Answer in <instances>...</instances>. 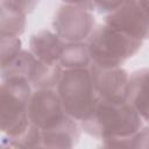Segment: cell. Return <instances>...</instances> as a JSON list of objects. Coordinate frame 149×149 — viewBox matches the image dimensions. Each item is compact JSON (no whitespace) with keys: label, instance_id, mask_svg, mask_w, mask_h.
Returning <instances> with one entry per match:
<instances>
[{"label":"cell","instance_id":"obj_1","mask_svg":"<svg viewBox=\"0 0 149 149\" xmlns=\"http://www.w3.org/2000/svg\"><path fill=\"white\" fill-rule=\"evenodd\" d=\"M146 121L127 101L99 100L91 118L79 122L84 133L102 141L104 147L125 148L128 139Z\"/></svg>","mask_w":149,"mask_h":149},{"label":"cell","instance_id":"obj_2","mask_svg":"<svg viewBox=\"0 0 149 149\" xmlns=\"http://www.w3.org/2000/svg\"><path fill=\"white\" fill-rule=\"evenodd\" d=\"M55 90L72 119L81 122L92 116L99 98L88 68L63 69Z\"/></svg>","mask_w":149,"mask_h":149},{"label":"cell","instance_id":"obj_3","mask_svg":"<svg viewBox=\"0 0 149 149\" xmlns=\"http://www.w3.org/2000/svg\"><path fill=\"white\" fill-rule=\"evenodd\" d=\"M85 42L92 63L102 68L121 66L143 44L142 41L116 30L106 23L95 26Z\"/></svg>","mask_w":149,"mask_h":149},{"label":"cell","instance_id":"obj_4","mask_svg":"<svg viewBox=\"0 0 149 149\" xmlns=\"http://www.w3.org/2000/svg\"><path fill=\"white\" fill-rule=\"evenodd\" d=\"M33 87L24 80L0 83V133L8 137L21 135L28 127V105Z\"/></svg>","mask_w":149,"mask_h":149},{"label":"cell","instance_id":"obj_5","mask_svg":"<svg viewBox=\"0 0 149 149\" xmlns=\"http://www.w3.org/2000/svg\"><path fill=\"white\" fill-rule=\"evenodd\" d=\"M28 120L40 132H51L74 119L65 112L55 88H40L33 90L30 95Z\"/></svg>","mask_w":149,"mask_h":149},{"label":"cell","instance_id":"obj_6","mask_svg":"<svg viewBox=\"0 0 149 149\" xmlns=\"http://www.w3.org/2000/svg\"><path fill=\"white\" fill-rule=\"evenodd\" d=\"M95 27L91 12L71 6H61L54 15V33L64 42H85Z\"/></svg>","mask_w":149,"mask_h":149},{"label":"cell","instance_id":"obj_7","mask_svg":"<svg viewBox=\"0 0 149 149\" xmlns=\"http://www.w3.org/2000/svg\"><path fill=\"white\" fill-rule=\"evenodd\" d=\"M104 23L142 42L148 37V9L136 0H125L119 7L106 14Z\"/></svg>","mask_w":149,"mask_h":149},{"label":"cell","instance_id":"obj_8","mask_svg":"<svg viewBox=\"0 0 149 149\" xmlns=\"http://www.w3.org/2000/svg\"><path fill=\"white\" fill-rule=\"evenodd\" d=\"M88 69L99 100H126L129 73L123 68H102L91 63Z\"/></svg>","mask_w":149,"mask_h":149},{"label":"cell","instance_id":"obj_9","mask_svg":"<svg viewBox=\"0 0 149 149\" xmlns=\"http://www.w3.org/2000/svg\"><path fill=\"white\" fill-rule=\"evenodd\" d=\"M40 68V61L29 51L21 49L12 59L0 66V79L1 80H24L33 84L36 79L37 71Z\"/></svg>","mask_w":149,"mask_h":149},{"label":"cell","instance_id":"obj_10","mask_svg":"<svg viewBox=\"0 0 149 149\" xmlns=\"http://www.w3.org/2000/svg\"><path fill=\"white\" fill-rule=\"evenodd\" d=\"M64 41L54 31L43 29L31 35L29 40V51L41 62L50 65H59Z\"/></svg>","mask_w":149,"mask_h":149},{"label":"cell","instance_id":"obj_11","mask_svg":"<svg viewBox=\"0 0 149 149\" xmlns=\"http://www.w3.org/2000/svg\"><path fill=\"white\" fill-rule=\"evenodd\" d=\"M147 79L148 69L143 68L132 72L128 77L126 100L136 109V112L147 122L148 102H147Z\"/></svg>","mask_w":149,"mask_h":149},{"label":"cell","instance_id":"obj_12","mask_svg":"<svg viewBox=\"0 0 149 149\" xmlns=\"http://www.w3.org/2000/svg\"><path fill=\"white\" fill-rule=\"evenodd\" d=\"M91 56L86 42H65L59 58L62 69H84L91 65Z\"/></svg>","mask_w":149,"mask_h":149},{"label":"cell","instance_id":"obj_13","mask_svg":"<svg viewBox=\"0 0 149 149\" xmlns=\"http://www.w3.org/2000/svg\"><path fill=\"white\" fill-rule=\"evenodd\" d=\"M27 15L10 10L0 5V35L20 37L26 28Z\"/></svg>","mask_w":149,"mask_h":149},{"label":"cell","instance_id":"obj_14","mask_svg":"<svg viewBox=\"0 0 149 149\" xmlns=\"http://www.w3.org/2000/svg\"><path fill=\"white\" fill-rule=\"evenodd\" d=\"M21 49L22 42L20 37L0 35V66L12 59Z\"/></svg>","mask_w":149,"mask_h":149},{"label":"cell","instance_id":"obj_15","mask_svg":"<svg viewBox=\"0 0 149 149\" xmlns=\"http://www.w3.org/2000/svg\"><path fill=\"white\" fill-rule=\"evenodd\" d=\"M38 3V0H0V5L3 7L27 15L31 13Z\"/></svg>","mask_w":149,"mask_h":149},{"label":"cell","instance_id":"obj_16","mask_svg":"<svg viewBox=\"0 0 149 149\" xmlns=\"http://www.w3.org/2000/svg\"><path fill=\"white\" fill-rule=\"evenodd\" d=\"M94 1V9L99 13L107 14L119 7L125 0H93Z\"/></svg>","mask_w":149,"mask_h":149},{"label":"cell","instance_id":"obj_17","mask_svg":"<svg viewBox=\"0 0 149 149\" xmlns=\"http://www.w3.org/2000/svg\"><path fill=\"white\" fill-rule=\"evenodd\" d=\"M63 1L66 5L76 6V7L86 9L88 12L94 10V1L93 0H63Z\"/></svg>","mask_w":149,"mask_h":149}]
</instances>
